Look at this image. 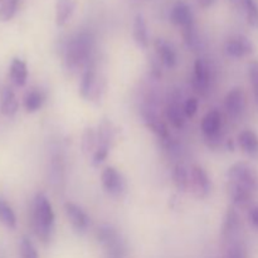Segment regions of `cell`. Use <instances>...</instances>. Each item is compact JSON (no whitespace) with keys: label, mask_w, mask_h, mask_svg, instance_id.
Returning <instances> with one entry per match:
<instances>
[{"label":"cell","mask_w":258,"mask_h":258,"mask_svg":"<svg viewBox=\"0 0 258 258\" xmlns=\"http://www.w3.org/2000/svg\"><path fill=\"white\" fill-rule=\"evenodd\" d=\"M98 243L105 248L106 258L127 257V246L115 228L103 231L98 237Z\"/></svg>","instance_id":"obj_3"},{"label":"cell","mask_w":258,"mask_h":258,"mask_svg":"<svg viewBox=\"0 0 258 258\" xmlns=\"http://www.w3.org/2000/svg\"><path fill=\"white\" fill-rule=\"evenodd\" d=\"M43 102H44V96H43V93L40 91L37 90L30 91L24 97V107L27 110V112L29 113L39 110L43 106Z\"/></svg>","instance_id":"obj_28"},{"label":"cell","mask_w":258,"mask_h":258,"mask_svg":"<svg viewBox=\"0 0 258 258\" xmlns=\"http://www.w3.org/2000/svg\"><path fill=\"white\" fill-rule=\"evenodd\" d=\"M226 53L229 57L243 58L253 53V44L251 40L244 35L232 37L226 43Z\"/></svg>","instance_id":"obj_10"},{"label":"cell","mask_w":258,"mask_h":258,"mask_svg":"<svg viewBox=\"0 0 258 258\" xmlns=\"http://www.w3.org/2000/svg\"><path fill=\"white\" fill-rule=\"evenodd\" d=\"M224 258H246V252H244L243 246L239 243H232L227 248L226 257Z\"/></svg>","instance_id":"obj_34"},{"label":"cell","mask_w":258,"mask_h":258,"mask_svg":"<svg viewBox=\"0 0 258 258\" xmlns=\"http://www.w3.org/2000/svg\"><path fill=\"white\" fill-rule=\"evenodd\" d=\"M2 112L5 116H14L17 113L19 103H18L15 93L10 87H4L2 90Z\"/></svg>","instance_id":"obj_23"},{"label":"cell","mask_w":258,"mask_h":258,"mask_svg":"<svg viewBox=\"0 0 258 258\" xmlns=\"http://www.w3.org/2000/svg\"><path fill=\"white\" fill-rule=\"evenodd\" d=\"M133 37L136 45L141 49H146L149 47V34L148 25H146L145 18L141 14H138L134 19L133 25Z\"/></svg>","instance_id":"obj_16"},{"label":"cell","mask_w":258,"mask_h":258,"mask_svg":"<svg viewBox=\"0 0 258 258\" xmlns=\"http://www.w3.org/2000/svg\"><path fill=\"white\" fill-rule=\"evenodd\" d=\"M4 2H5V0H0V4H3Z\"/></svg>","instance_id":"obj_41"},{"label":"cell","mask_w":258,"mask_h":258,"mask_svg":"<svg viewBox=\"0 0 258 258\" xmlns=\"http://www.w3.org/2000/svg\"><path fill=\"white\" fill-rule=\"evenodd\" d=\"M53 226H54V213H53L52 204L44 194L38 193L33 202V231L43 243H48L52 237Z\"/></svg>","instance_id":"obj_1"},{"label":"cell","mask_w":258,"mask_h":258,"mask_svg":"<svg viewBox=\"0 0 258 258\" xmlns=\"http://www.w3.org/2000/svg\"><path fill=\"white\" fill-rule=\"evenodd\" d=\"M239 228V216L234 208H229L224 217L223 226H222V237L224 241L232 238Z\"/></svg>","instance_id":"obj_19"},{"label":"cell","mask_w":258,"mask_h":258,"mask_svg":"<svg viewBox=\"0 0 258 258\" xmlns=\"http://www.w3.org/2000/svg\"><path fill=\"white\" fill-rule=\"evenodd\" d=\"M116 130L113 128L112 123L108 120H103L98 125L97 130V148H106L110 150L113 140H115Z\"/></svg>","instance_id":"obj_17"},{"label":"cell","mask_w":258,"mask_h":258,"mask_svg":"<svg viewBox=\"0 0 258 258\" xmlns=\"http://www.w3.org/2000/svg\"><path fill=\"white\" fill-rule=\"evenodd\" d=\"M229 2L232 3V4H233V7L236 8L237 10H241V7H242V3H243V0H229Z\"/></svg>","instance_id":"obj_40"},{"label":"cell","mask_w":258,"mask_h":258,"mask_svg":"<svg viewBox=\"0 0 258 258\" xmlns=\"http://www.w3.org/2000/svg\"><path fill=\"white\" fill-rule=\"evenodd\" d=\"M198 3L203 8H209V7H212L214 3H216V0H198Z\"/></svg>","instance_id":"obj_39"},{"label":"cell","mask_w":258,"mask_h":258,"mask_svg":"<svg viewBox=\"0 0 258 258\" xmlns=\"http://www.w3.org/2000/svg\"><path fill=\"white\" fill-rule=\"evenodd\" d=\"M170 20L180 28L194 24L193 12L185 2H176L170 12Z\"/></svg>","instance_id":"obj_12"},{"label":"cell","mask_w":258,"mask_h":258,"mask_svg":"<svg viewBox=\"0 0 258 258\" xmlns=\"http://www.w3.org/2000/svg\"><path fill=\"white\" fill-rule=\"evenodd\" d=\"M222 116L217 110L209 111L202 121V131L206 136H212L221 131Z\"/></svg>","instance_id":"obj_22"},{"label":"cell","mask_w":258,"mask_h":258,"mask_svg":"<svg viewBox=\"0 0 258 258\" xmlns=\"http://www.w3.org/2000/svg\"><path fill=\"white\" fill-rule=\"evenodd\" d=\"M93 38L90 33L81 32L71 38L66 48V66L68 70L77 71L87 64L93 50Z\"/></svg>","instance_id":"obj_2"},{"label":"cell","mask_w":258,"mask_h":258,"mask_svg":"<svg viewBox=\"0 0 258 258\" xmlns=\"http://www.w3.org/2000/svg\"><path fill=\"white\" fill-rule=\"evenodd\" d=\"M238 144L242 150L249 156H258V136L253 131L244 130L239 134Z\"/></svg>","instance_id":"obj_20"},{"label":"cell","mask_w":258,"mask_h":258,"mask_svg":"<svg viewBox=\"0 0 258 258\" xmlns=\"http://www.w3.org/2000/svg\"><path fill=\"white\" fill-rule=\"evenodd\" d=\"M52 178L53 181H60L63 178V166L60 159L55 158L52 161Z\"/></svg>","instance_id":"obj_35"},{"label":"cell","mask_w":258,"mask_h":258,"mask_svg":"<svg viewBox=\"0 0 258 258\" xmlns=\"http://www.w3.org/2000/svg\"><path fill=\"white\" fill-rule=\"evenodd\" d=\"M20 0H5L0 4V22H9L17 13Z\"/></svg>","instance_id":"obj_31"},{"label":"cell","mask_w":258,"mask_h":258,"mask_svg":"<svg viewBox=\"0 0 258 258\" xmlns=\"http://www.w3.org/2000/svg\"><path fill=\"white\" fill-rule=\"evenodd\" d=\"M229 181L241 184L249 190L258 191V171L246 163H237L228 170Z\"/></svg>","instance_id":"obj_4"},{"label":"cell","mask_w":258,"mask_h":258,"mask_svg":"<svg viewBox=\"0 0 258 258\" xmlns=\"http://www.w3.org/2000/svg\"><path fill=\"white\" fill-rule=\"evenodd\" d=\"M189 189L191 193L199 199L207 198L211 193L212 183L209 180L208 175L201 166H191L190 169V186Z\"/></svg>","instance_id":"obj_7"},{"label":"cell","mask_w":258,"mask_h":258,"mask_svg":"<svg viewBox=\"0 0 258 258\" xmlns=\"http://www.w3.org/2000/svg\"><path fill=\"white\" fill-rule=\"evenodd\" d=\"M181 34H183L184 43L186 47L191 50H199L202 47V40L198 34V30L196 28V23L194 24L188 25V27L181 28Z\"/></svg>","instance_id":"obj_26"},{"label":"cell","mask_w":258,"mask_h":258,"mask_svg":"<svg viewBox=\"0 0 258 258\" xmlns=\"http://www.w3.org/2000/svg\"><path fill=\"white\" fill-rule=\"evenodd\" d=\"M239 12L244 15L251 27L258 29V3L256 0H243Z\"/></svg>","instance_id":"obj_27"},{"label":"cell","mask_w":258,"mask_h":258,"mask_svg":"<svg viewBox=\"0 0 258 258\" xmlns=\"http://www.w3.org/2000/svg\"><path fill=\"white\" fill-rule=\"evenodd\" d=\"M224 107L227 113L232 118H238L243 115L246 110V96H244L242 88H233L226 96Z\"/></svg>","instance_id":"obj_9"},{"label":"cell","mask_w":258,"mask_h":258,"mask_svg":"<svg viewBox=\"0 0 258 258\" xmlns=\"http://www.w3.org/2000/svg\"><path fill=\"white\" fill-rule=\"evenodd\" d=\"M211 82V75H209V68L206 60L199 58L194 63V75H193V87L199 93H206L209 88Z\"/></svg>","instance_id":"obj_11"},{"label":"cell","mask_w":258,"mask_h":258,"mask_svg":"<svg viewBox=\"0 0 258 258\" xmlns=\"http://www.w3.org/2000/svg\"><path fill=\"white\" fill-rule=\"evenodd\" d=\"M103 91V85L97 80L96 73L92 68H86L81 77L80 93L83 98L91 101H97L101 98Z\"/></svg>","instance_id":"obj_5"},{"label":"cell","mask_w":258,"mask_h":258,"mask_svg":"<svg viewBox=\"0 0 258 258\" xmlns=\"http://www.w3.org/2000/svg\"><path fill=\"white\" fill-rule=\"evenodd\" d=\"M151 73L154 77H160L161 76V67H160V59L156 57V59H151Z\"/></svg>","instance_id":"obj_37"},{"label":"cell","mask_w":258,"mask_h":258,"mask_svg":"<svg viewBox=\"0 0 258 258\" xmlns=\"http://www.w3.org/2000/svg\"><path fill=\"white\" fill-rule=\"evenodd\" d=\"M228 190L234 206L243 208V207H247L251 203L252 193H253V191L249 190L246 186L241 185V184L233 183V181H229Z\"/></svg>","instance_id":"obj_15"},{"label":"cell","mask_w":258,"mask_h":258,"mask_svg":"<svg viewBox=\"0 0 258 258\" xmlns=\"http://www.w3.org/2000/svg\"><path fill=\"white\" fill-rule=\"evenodd\" d=\"M81 149L86 156L95 154L97 149V131L92 127H86L82 134V141H81Z\"/></svg>","instance_id":"obj_25"},{"label":"cell","mask_w":258,"mask_h":258,"mask_svg":"<svg viewBox=\"0 0 258 258\" xmlns=\"http://www.w3.org/2000/svg\"><path fill=\"white\" fill-rule=\"evenodd\" d=\"M154 47H155L156 57L160 59V62L163 63L165 67L168 68H174L176 64V53L173 49L170 44H169L166 40L158 38L154 43Z\"/></svg>","instance_id":"obj_14"},{"label":"cell","mask_w":258,"mask_h":258,"mask_svg":"<svg viewBox=\"0 0 258 258\" xmlns=\"http://www.w3.org/2000/svg\"><path fill=\"white\" fill-rule=\"evenodd\" d=\"M0 222L10 229H14L17 227V217H15L14 211L2 198H0Z\"/></svg>","instance_id":"obj_29"},{"label":"cell","mask_w":258,"mask_h":258,"mask_svg":"<svg viewBox=\"0 0 258 258\" xmlns=\"http://www.w3.org/2000/svg\"><path fill=\"white\" fill-rule=\"evenodd\" d=\"M249 217H251L252 223H253L254 226H256L257 228H258V207H257V208L252 209V211H251V216H249Z\"/></svg>","instance_id":"obj_38"},{"label":"cell","mask_w":258,"mask_h":258,"mask_svg":"<svg viewBox=\"0 0 258 258\" xmlns=\"http://www.w3.org/2000/svg\"><path fill=\"white\" fill-rule=\"evenodd\" d=\"M184 110L181 111L180 106L178 103H170L168 106V110H166V117H168L169 122L174 126L175 128H181L184 126Z\"/></svg>","instance_id":"obj_30"},{"label":"cell","mask_w":258,"mask_h":258,"mask_svg":"<svg viewBox=\"0 0 258 258\" xmlns=\"http://www.w3.org/2000/svg\"><path fill=\"white\" fill-rule=\"evenodd\" d=\"M102 186L110 196L121 197L126 190V181L122 174L117 169L108 166L102 171L101 175Z\"/></svg>","instance_id":"obj_6"},{"label":"cell","mask_w":258,"mask_h":258,"mask_svg":"<svg viewBox=\"0 0 258 258\" xmlns=\"http://www.w3.org/2000/svg\"><path fill=\"white\" fill-rule=\"evenodd\" d=\"M174 184L181 193L186 191L190 186V171L184 164H176L173 173Z\"/></svg>","instance_id":"obj_24"},{"label":"cell","mask_w":258,"mask_h":258,"mask_svg":"<svg viewBox=\"0 0 258 258\" xmlns=\"http://www.w3.org/2000/svg\"><path fill=\"white\" fill-rule=\"evenodd\" d=\"M143 117L146 126H148L155 135H158L165 144L170 143V135H169L168 127H166L165 123H164L153 111L145 110L143 112Z\"/></svg>","instance_id":"obj_13"},{"label":"cell","mask_w":258,"mask_h":258,"mask_svg":"<svg viewBox=\"0 0 258 258\" xmlns=\"http://www.w3.org/2000/svg\"><path fill=\"white\" fill-rule=\"evenodd\" d=\"M9 75L15 86L23 87V86L27 83L28 78L27 63H25L24 60L19 59V58H14V59L12 60V63H10Z\"/></svg>","instance_id":"obj_18"},{"label":"cell","mask_w":258,"mask_h":258,"mask_svg":"<svg viewBox=\"0 0 258 258\" xmlns=\"http://www.w3.org/2000/svg\"><path fill=\"white\" fill-rule=\"evenodd\" d=\"M249 80H251L252 88H253L254 100L258 105V62H252L248 67Z\"/></svg>","instance_id":"obj_33"},{"label":"cell","mask_w":258,"mask_h":258,"mask_svg":"<svg viewBox=\"0 0 258 258\" xmlns=\"http://www.w3.org/2000/svg\"><path fill=\"white\" fill-rule=\"evenodd\" d=\"M20 258H39L34 244L28 237H23L20 241Z\"/></svg>","instance_id":"obj_32"},{"label":"cell","mask_w":258,"mask_h":258,"mask_svg":"<svg viewBox=\"0 0 258 258\" xmlns=\"http://www.w3.org/2000/svg\"><path fill=\"white\" fill-rule=\"evenodd\" d=\"M64 212L68 221H70L73 229L77 233L81 234L87 231L88 227H90V217L86 214V212L81 207H78L75 203H71V202H67L64 204Z\"/></svg>","instance_id":"obj_8"},{"label":"cell","mask_w":258,"mask_h":258,"mask_svg":"<svg viewBox=\"0 0 258 258\" xmlns=\"http://www.w3.org/2000/svg\"><path fill=\"white\" fill-rule=\"evenodd\" d=\"M198 111V100L196 97H190L184 103V113L188 117H193Z\"/></svg>","instance_id":"obj_36"},{"label":"cell","mask_w":258,"mask_h":258,"mask_svg":"<svg viewBox=\"0 0 258 258\" xmlns=\"http://www.w3.org/2000/svg\"><path fill=\"white\" fill-rule=\"evenodd\" d=\"M75 0H55V23L62 27L75 12Z\"/></svg>","instance_id":"obj_21"}]
</instances>
